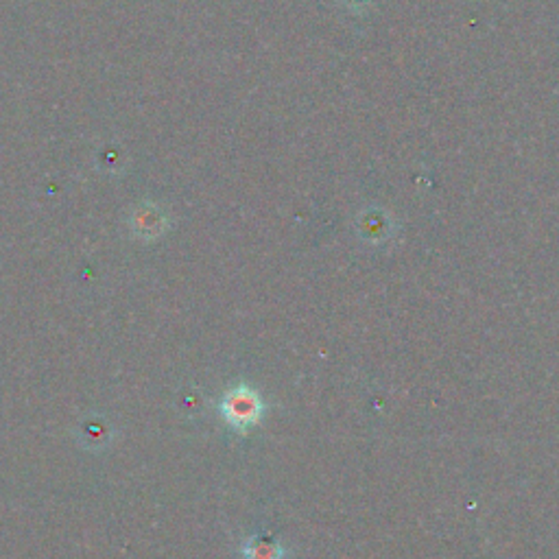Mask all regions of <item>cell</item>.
Wrapping results in <instances>:
<instances>
[{"label": "cell", "mask_w": 559, "mask_h": 559, "mask_svg": "<svg viewBox=\"0 0 559 559\" xmlns=\"http://www.w3.org/2000/svg\"><path fill=\"white\" fill-rule=\"evenodd\" d=\"M129 223H132V230L138 239H145V241H156L166 230H169V217H166L160 206H153V204L138 206Z\"/></svg>", "instance_id": "obj_2"}, {"label": "cell", "mask_w": 559, "mask_h": 559, "mask_svg": "<svg viewBox=\"0 0 559 559\" xmlns=\"http://www.w3.org/2000/svg\"><path fill=\"white\" fill-rule=\"evenodd\" d=\"M267 407L256 389L249 385H236L223 394L219 402V413L236 433H247L263 420Z\"/></svg>", "instance_id": "obj_1"}, {"label": "cell", "mask_w": 559, "mask_h": 559, "mask_svg": "<svg viewBox=\"0 0 559 559\" xmlns=\"http://www.w3.org/2000/svg\"><path fill=\"white\" fill-rule=\"evenodd\" d=\"M284 546L269 538H249L243 544L245 559H284Z\"/></svg>", "instance_id": "obj_3"}]
</instances>
